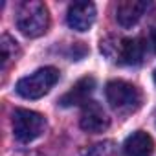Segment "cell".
I'll return each mask as SVG.
<instances>
[{
    "mask_svg": "<svg viewBox=\"0 0 156 156\" xmlns=\"http://www.w3.org/2000/svg\"><path fill=\"white\" fill-rule=\"evenodd\" d=\"M152 151H154V140L145 130L132 132L123 143L125 156H151Z\"/></svg>",
    "mask_w": 156,
    "mask_h": 156,
    "instance_id": "30bf717a",
    "label": "cell"
},
{
    "mask_svg": "<svg viewBox=\"0 0 156 156\" xmlns=\"http://www.w3.org/2000/svg\"><path fill=\"white\" fill-rule=\"evenodd\" d=\"M15 22H17V28L20 30L22 35H26L30 39L41 37L50 28L48 8L42 2H39V0H26L17 9Z\"/></svg>",
    "mask_w": 156,
    "mask_h": 156,
    "instance_id": "6da1fadb",
    "label": "cell"
},
{
    "mask_svg": "<svg viewBox=\"0 0 156 156\" xmlns=\"http://www.w3.org/2000/svg\"><path fill=\"white\" fill-rule=\"evenodd\" d=\"M96 20V6L92 2H73L68 8L66 22L75 31H88Z\"/></svg>",
    "mask_w": 156,
    "mask_h": 156,
    "instance_id": "52a82bcc",
    "label": "cell"
},
{
    "mask_svg": "<svg viewBox=\"0 0 156 156\" xmlns=\"http://www.w3.org/2000/svg\"><path fill=\"white\" fill-rule=\"evenodd\" d=\"M94 88H96V79L90 77V75H87V77H83V79L77 81L59 99V105L61 107H85L88 101H92L90 96H92Z\"/></svg>",
    "mask_w": 156,
    "mask_h": 156,
    "instance_id": "ba28073f",
    "label": "cell"
},
{
    "mask_svg": "<svg viewBox=\"0 0 156 156\" xmlns=\"http://www.w3.org/2000/svg\"><path fill=\"white\" fill-rule=\"evenodd\" d=\"M79 125L83 130L90 134H99L110 127V118L107 116V112L103 110V107L98 101H88L81 110Z\"/></svg>",
    "mask_w": 156,
    "mask_h": 156,
    "instance_id": "8992f818",
    "label": "cell"
},
{
    "mask_svg": "<svg viewBox=\"0 0 156 156\" xmlns=\"http://www.w3.org/2000/svg\"><path fill=\"white\" fill-rule=\"evenodd\" d=\"M152 79H154V83H156V70H154V73H152Z\"/></svg>",
    "mask_w": 156,
    "mask_h": 156,
    "instance_id": "5bb4252c",
    "label": "cell"
},
{
    "mask_svg": "<svg viewBox=\"0 0 156 156\" xmlns=\"http://www.w3.org/2000/svg\"><path fill=\"white\" fill-rule=\"evenodd\" d=\"M105 96H107L108 105L119 114L136 112L141 107V101H143V96H141L140 88L134 87L132 83H127V81H121V79L108 81L107 87H105Z\"/></svg>",
    "mask_w": 156,
    "mask_h": 156,
    "instance_id": "7a4b0ae2",
    "label": "cell"
},
{
    "mask_svg": "<svg viewBox=\"0 0 156 156\" xmlns=\"http://www.w3.org/2000/svg\"><path fill=\"white\" fill-rule=\"evenodd\" d=\"M0 53H2V70L6 72L9 64L15 62L20 55L19 42L9 35H2V39H0Z\"/></svg>",
    "mask_w": 156,
    "mask_h": 156,
    "instance_id": "8fae6325",
    "label": "cell"
},
{
    "mask_svg": "<svg viewBox=\"0 0 156 156\" xmlns=\"http://www.w3.org/2000/svg\"><path fill=\"white\" fill-rule=\"evenodd\" d=\"M57 81H59V70L53 66H44L19 79L15 90L24 99H39L46 96Z\"/></svg>",
    "mask_w": 156,
    "mask_h": 156,
    "instance_id": "3957f363",
    "label": "cell"
},
{
    "mask_svg": "<svg viewBox=\"0 0 156 156\" xmlns=\"http://www.w3.org/2000/svg\"><path fill=\"white\" fill-rule=\"evenodd\" d=\"M151 46H152V50H154V53H156V26H154L152 31H151Z\"/></svg>",
    "mask_w": 156,
    "mask_h": 156,
    "instance_id": "4fadbf2b",
    "label": "cell"
},
{
    "mask_svg": "<svg viewBox=\"0 0 156 156\" xmlns=\"http://www.w3.org/2000/svg\"><path fill=\"white\" fill-rule=\"evenodd\" d=\"M147 9H149V2H140V0H125V2H119L116 6V20L123 28H132L145 15Z\"/></svg>",
    "mask_w": 156,
    "mask_h": 156,
    "instance_id": "9c48e42d",
    "label": "cell"
},
{
    "mask_svg": "<svg viewBox=\"0 0 156 156\" xmlns=\"http://www.w3.org/2000/svg\"><path fill=\"white\" fill-rule=\"evenodd\" d=\"M13 125V136L20 143H30L37 138H41L46 130V118L35 110L28 108H15L11 116Z\"/></svg>",
    "mask_w": 156,
    "mask_h": 156,
    "instance_id": "277c9868",
    "label": "cell"
},
{
    "mask_svg": "<svg viewBox=\"0 0 156 156\" xmlns=\"http://www.w3.org/2000/svg\"><path fill=\"white\" fill-rule=\"evenodd\" d=\"M154 118H156V112H154Z\"/></svg>",
    "mask_w": 156,
    "mask_h": 156,
    "instance_id": "9a60e30c",
    "label": "cell"
},
{
    "mask_svg": "<svg viewBox=\"0 0 156 156\" xmlns=\"http://www.w3.org/2000/svg\"><path fill=\"white\" fill-rule=\"evenodd\" d=\"M114 141H101L96 143L92 147H88L87 151H83V156H114Z\"/></svg>",
    "mask_w": 156,
    "mask_h": 156,
    "instance_id": "7c38bea8",
    "label": "cell"
},
{
    "mask_svg": "<svg viewBox=\"0 0 156 156\" xmlns=\"http://www.w3.org/2000/svg\"><path fill=\"white\" fill-rule=\"evenodd\" d=\"M101 51H105V55L112 57L119 64L136 66L143 61L145 44L141 39H119V41H114L112 44H108L107 41L105 42L101 41Z\"/></svg>",
    "mask_w": 156,
    "mask_h": 156,
    "instance_id": "5b68a950",
    "label": "cell"
}]
</instances>
